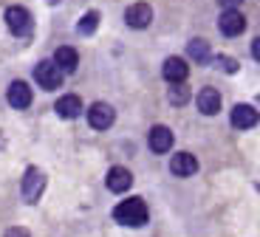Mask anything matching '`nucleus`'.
I'll return each mask as SVG.
<instances>
[{
	"instance_id": "obj_18",
	"label": "nucleus",
	"mask_w": 260,
	"mask_h": 237,
	"mask_svg": "<svg viewBox=\"0 0 260 237\" xmlns=\"http://www.w3.org/2000/svg\"><path fill=\"white\" fill-rule=\"evenodd\" d=\"M189 99V88L184 82L178 85H170V105H176V108H181V105H187Z\"/></svg>"
},
{
	"instance_id": "obj_21",
	"label": "nucleus",
	"mask_w": 260,
	"mask_h": 237,
	"mask_svg": "<svg viewBox=\"0 0 260 237\" xmlns=\"http://www.w3.org/2000/svg\"><path fill=\"white\" fill-rule=\"evenodd\" d=\"M6 237H31V234H28L26 229H17V226H14V229L6 231Z\"/></svg>"
},
{
	"instance_id": "obj_1",
	"label": "nucleus",
	"mask_w": 260,
	"mask_h": 237,
	"mask_svg": "<svg viewBox=\"0 0 260 237\" xmlns=\"http://www.w3.org/2000/svg\"><path fill=\"white\" fill-rule=\"evenodd\" d=\"M113 218L119 220L122 226H144L150 220V212H147V204L142 198H127L113 209Z\"/></svg>"
},
{
	"instance_id": "obj_20",
	"label": "nucleus",
	"mask_w": 260,
	"mask_h": 237,
	"mask_svg": "<svg viewBox=\"0 0 260 237\" xmlns=\"http://www.w3.org/2000/svg\"><path fill=\"white\" fill-rule=\"evenodd\" d=\"M218 62H221V68L229 71V74H235V71H238V62H235V59H229V57H221Z\"/></svg>"
},
{
	"instance_id": "obj_9",
	"label": "nucleus",
	"mask_w": 260,
	"mask_h": 237,
	"mask_svg": "<svg viewBox=\"0 0 260 237\" xmlns=\"http://www.w3.org/2000/svg\"><path fill=\"white\" fill-rule=\"evenodd\" d=\"M257 110L252 105H235L232 108V127L235 130H252L257 124Z\"/></svg>"
},
{
	"instance_id": "obj_17",
	"label": "nucleus",
	"mask_w": 260,
	"mask_h": 237,
	"mask_svg": "<svg viewBox=\"0 0 260 237\" xmlns=\"http://www.w3.org/2000/svg\"><path fill=\"white\" fill-rule=\"evenodd\" d=\"M187 54L195 59V62H204V65H207V59H209V54H212V51H209V43H207V40H198V37H195V40H189Z\"/></svg>"
},
{
	"instance_id": "obj_23",
	"label": "nucleus",
	"mask_w": 260,
	"mask_h": 237,
	"mask_svg": "<svg viewBox=\"0 0 260 237\" xmlns=\"http://www.w3.org/2000/svg\"><path fill=\"white\" fill-rule=\"evenodd\" d=\"M252 57H254V59H257V62H260V37H257V40H254V43H252Z\"/></svg>"
},
{
	"instance_id": "obj_22",
	"label": "nucleus",
	"mask_w": 260,
	"mask_h": 237,
	"mask_svg": "<svg viewBox=\"0 0 260 237\" xmlns=\"http://www.w3.org/2000/svg\"><path fill=\"white\" fill-rule=\"evenodd\" d=\"M218 3H221L223 6V12H226V9H238L243 3V0H218Z\"/></svg>"
},
{
	"instance_id": "obj_12",
	"label": "nucleus",
	"mask_w": 260,
	"mask_h": 237,
	"mask_svg": "<svg viewBox=\"0 0 260 237\" xmlns=\"http://www.w3.org/2000/svg\"><path fill=\"white\" fill-rule=\"evenodd\" d=\"M173 147V130L164 127V124H156L150 130V150L153 153H170Z\"/></svg>"
},
{
	"instance_id": "obj_15",
	"label": "nucleus",
	"mask_w": 260,
	"mask_h": 237,
	"mask_svg": "<svg viewBox=\"0 0 260 237\" xmlns=\"http://www.w3.org/2000/svg\"><path fill=\"white\" fill-rule=\"evenodd\" d=\"M198 110H201L204 116H215L221 110V93L215 88H204L201 93H198Z\"/></svg>"
},
{
	"instance_id": "obj_7",
	"label": "nucleus",
	"mask_w": 260,
	"mask_h": 237,
	"mask_svg": "<svg viewBox=\"0 0 260 237\" xmlns=\"http://www.w3.org/2000/svg\"><path fill=\"white\" fill-rule=\"evenodd\" d=\"M9 105H12L14 110H26L28 105H31V88H28L23 79H14L12 85H9Z\"/></svg>"
},
{
	"instance_id": "obj_13",
	"label": "nucleus",
	"mask_w": 260,
	"mask_h": 237,
	"mask_svg": "<svg viewBox=\"0 0 260 237\" xmlns=\"http://www.w3.org/2000/svg\"><path fill=\"white\" fill-rule=\"evenodd\" d=\"M108 189L111 192H127L130 186H133V175H130V170H124V167H113L111 173H108Z\"/></svg>"
},
{
	"instance_id": "obj_10",
	"label": "nucleus",
	"mask_w": 260,
	"mask_h": 237,
	"mask_svg": "<svg viewBox=\"0 0 260 237\" xmlns=\"http://www.w3.org/2000/svg\"><path fill=\"white\" fill-rule=\"evenodd\" d=\"M170 170H173V175H178V178H189V175L198 173V161H195L192 153H176L173 161H170Z\"/></svg>"
},
{
	"instance_id": "obj_5",
	"label": "nucleus",
	"mask_w": 260,
	"mask_h": 237,
	"mask_svg": "<svg viewBox=\"0 0 260 237\" xmlns=\"http://www.w3.org/2000/svg\"><path fill=\"white\" fill-rule=\"evenodd\" d=\"M113 119H116V113H113V108L108 102H96L88 110V124L93 130H108L113 124Z\"/></svg>"
},
{
	"instance_id": "obj_4",
	"label": "nucleus",
	"mask_w": 260,
	"mask_h": 237,
	"mask_svg": "<svg viewBox=\"0 0 260 237\" xmlns=\"http://www.w3.org/2000/svg\"><path fill=\"white\" fill-rule=\"evenodd\" d=\"M6 26H9V31H12V34L26 37V34H31L34 20H31V14H28L23 6H9L6 9Z\"/></svg>"
},
{
	"instance_id": "obj_8",
	"label": "nucleus",
	"mask_w": 260,
	"mask_h": 237,
	"mask_svg": "<svg viewBox=\"0 0 260 237\" xmlns=\"http://www.w3.org/2000/svg\"><path fill=\"white\" fill-rule=\"evenodd\" d=\"M150 20H153V9L147 3H133V6L124 12V23L130 28H147Z\"/></svg>"
},
{
	"instance_id": "obj_19",
	"label": "nucleus",
	"mask_w": 260,
	"mask_h": 237,
	"mask_svg": "<svg viewBox=\"0 0 260 237\" xmlns=\"http://www.w3.org/2000/svg\"><path fill=\"white\" fill-rule=\"evenodd\" d=\"M79 34H93L99 28V12H88L82 14V20H79Z\"/></svg>"
},
{
	"instance_id": "obj_6",
	"label": "nucleus",
	"mask_w": 260,
	"mask_h": 237,
	"mask_svg": "<svg viewBox=\"0 0 260 237\" xmlns=\"http://www.w3.org/2000/svg\"><path fill=\"white\" fill-rule=\"evenodd\" d=\"M218 28H221V34H226V37H238V34L246 28V17H243L238 9H226V12L218 17Z\"/></svg>"
},
{
	"instance_id": "obj_2",
	"label": "nucleus",
	"mask_w": 260,
	"mask_h": 237,
	"mask_svg": "<svg viewBox=\"0 0 260 237\" xmlns=\"http://www.w3.org/2000/svg\"><path fill=\"white\" fill-rule=\"evenodd\" d=\"M62 74L65 71L59 68L54 59H43V62H37V68H34V79H37V85L43 90H57L59 85H62Z\"/></svg>"
},
{
	"instance_id": "obj_11",
	"label": "nucleus",
	"mask_w": 260,
	"mask_h": 237,
	"mask_svg": "<svg viewBox=\"0 0 260 237\" xmlns=\"http://www.w3.org/2000/svg\"><path fill=\"white\" fill-rule=\"evenodd\" d=\"M161 74H164V79H167V82L178 85V82H184V79H187L189 68H187V62H184L181 57H167V59H164Z\"/></svg>"
},
{
	"instance_id": "obj_16",
	"label": "nucleus",
	"mask_w": 260,
	"mask_h": 237,
	"mask_svg": "<svg viewBox=\"0 0 260 237\" xmlns=\"http://www.w3.org/2000/svg\"><path fill=\"white\" fill-rule=\"evenodd\" d=\"M54 62H57L65 74H74L77 65H79V54L74 51L71 45H62V48H57V54H54Z\"/></svg>"
},
{
	"instance_id": "obj_14",
	"label": "nucleus",
	"mask_w": 260,
	"mask_h": 237,
	"mask_svg": "<svg viewBox=\"0 0 260 237\" xmlns=\"http://www.w3.org/2000/svg\"><path fill=\"white\" fill-rule=\"evenodd\" d=\"M54 108H57V116H62V119H77L82 113V99L77 93H65L62 99H57Z\"/></svg>"
},
{
	"instance_id": "obj_3",
	"label": "nucleus",
	"mask_w": 260,
	"mask_h": 237,
	"mask_svg": "<svg viewBox=\"0 0 260 237\" xmlns=\"http://www.w3.org/2000/svg\"><path fill=\"white\" fill-rule=\"evenodd\" d=\"M20 189H23V200H26V204H37L40 195H43V189H46V175L40 173L37 167H28L26 175H23Z\"/></svg>"
}]
</instances>
